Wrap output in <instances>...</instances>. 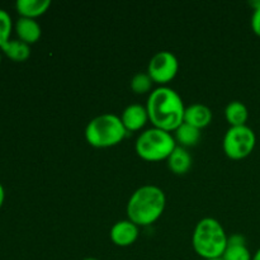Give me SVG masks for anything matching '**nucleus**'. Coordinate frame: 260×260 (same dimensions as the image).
Returning <instances> with one entry per match:
<instances>
[{"label": "nucleus", "mask_w": 260, "mask_h": 260, "mask_svg": "<svg viewBox=\"0 0 260 260\" xmlns=\"http://www.w3.org/2000/svg\"><path fill=\"white\" fill-rule=\"evenodd\" d=\"M152 126L167 132H174L184 122L185 107L174 89L159 86L149 94L146 103Z\"/></svg>", "instance_id": "obj_1"}, {"label": "nucleus", "mask_w": 260, "mask_h": 260, "mask_svg": "<svg viewBox=\"0 0 260 260\" xmlns=\"http://www.w3.org/2000/svg\"><path fill=\"white\" fill-rule=\"evenodd\" d=\"M167 206V197L156 185H142L135 190L127 202V218L139 228H147L162 216Z\"/></svg>", "instance_id": "obj_2"}, {"label": "nucleus", "mask_w": 260, "mask_h": 260, "mask_svg": "<svg viewBox=\"0 0 260 260\" xmlns=\"http://www.w3.org/2000/svg\"><path fill=\"white\" fill-rule=\"evenodd\" d=\"M223 226L216 218L205 217L196 225L192 235V246L203 260L221 258L228 245Z\"/></svg>", "instance_id": "obj_3"}, {"label": "nucleus", "mask_w": 260, "mask_h": 260, "mask_svg": "<svg viewBox=\"0 0 260 260\" xmlns=\"http://www.w3.org/2000/svg\"><path fill=\"white\" fill-rule=\"evenodd\" d=\"M127 134L121 117L111 113L96 116L85 127L86 142L95 149L116 146L126 139Z\"/></svg>", "instance_id": "obj_4"}, {"label": "nucleus", "mask_w": 260, "mask_h": 260, "mask_svg": "<svg viewBox=\"0 0 260 260\" xmlns=\"http://www.w3.org/2000/svg\"><path fill=\"white\" fill-rule=\"evenodd\" d=\"M177 147L174 136L170 132L152 127L141 132L135 144V151L137 156L145 161L157 162L168 160Z\"/></svg>", "instance_id": "obj_5"}, {"label": "nucleus", "mask_w": 260, "mask_h": 260, "mask_svg": "<svg viewBox=\"0 0 260 260\" xmlns=\"http://www.w3.org/2000/svg\"><path fill=\"white\" fill-rule=\"evenodd\" d=\"M256 145L255 132L249 126L230 127L222 140V149L231 160H243L254 151Z\"/></svg>", "instance_id": "obj_6"}, {"label": "nucleus", "mask_w": 260, "mask_h": 260, "mask_svg": "<svg viewBox=\"0 0 260 260\" xmlns=\"http://www.w3.org/2000/svg\"><path fill=\"white\" fill-rule=\"evenodd\" d=\"M179 62L175 55L169 51H160L155 53L147 65V74L155 84L167 86L177 76Z\"/></svg>", "instance_id": "obj_7"}, {"label": "nucleus", "mask_w": 260, "mask_h": 260, "mask_svg": "<svg viewBox=\"0 0 260 260\" xmlns=\"http://www.w3.org/2000/svg\"><path fill=\"white\" fill-rule=\"evenodd\" d=\"M139 235L140 228L128 218L116 222L109 231V238H111L112 243L121 248H127L136 243Z\"/></svg>", "instance_id": "obj_8"}, {"label": "nucleus", "mask_w": 260, "mask_h": 260, "mask_svg": "<svg viewBox=\"0 0 260 260\" xmlns=\"http://www.w3.org/2000/svg\"><path fill=\"white\" fill-rule=\"evenodd\" d=\"M121 121L127 132H136L146 126L149 119L146 106L141 104H129L122 112Z\"/></svg>", "instance_id": "obj_9"}, {"label": "nucleus", "mask_w": 260, "mask_h": 260, "mask_svg": "<svg viewBox=\"0 0 260 260\" xmlns=\"http://www.w3.org/2000/svg\"><path fill=\"white\" fill-rule=\"evenodd\" d=\"M221 258L223 260H251L253 255L246 246V239L241 234H234L228 238V245Z\"/></svg>", "instance_id": "obj_10"}, {"label": "nucleus", "mask_w": 260, "mask_h": 260, "mask_svg": "<svg viewBox=\"0 0 260 260\" xmlns=\"http://www.w3.org/2000/svg\"><path fill=\"white\" fill-rule=\"evenodd\" d=\"M14 29L18 36V40L23 41V42L29 46L40 41L41 35H42L40 23L36 19H30V18H18V20L15 22Z\"/></svg>", "instance_id": "obj_11"}, {"label": "nucleus", "mask_w": 260, "mask_h": 260, "mask_svg": "<svg viewBox=\"0 0 260 260\" xmlns=\"http://www.w3.org/2000/svg\"><path fill=\"white\" fill-rule=\"evenodd\" d=\"M184 122L196 128L203 129L212 122V111L207 106L200 103L185 107Z\"/></svg>", "instance_id": "obj_12"}, {"label": "nucleus", "mask_w": 260, "mask_h": 260, "mask_svg": "<svg viewBox=\"0 0 260 260\" xmlns=\"http://www.w3.org/2000/svg\"><path fill=\"white\" fill-rule=\"evenodd\" d=\"M168 168L175 175H184L192 168V156L185 147L178 146L168 157Z\"/></svg>", "instance_id": "obj_13"}, {"label": "nucleus", "mask_w": 260, "mask_h": 260, "mask_svg": "<svg viewBox=\"0 0 260 260\" xmlns=\"http://www.w3.org/2000/svg\"><path fill=\"white\" fill-rule=\"evenodd\" d=\"M50 7V0H18L15 3V9L20 17L30 18V19H36L43 15Z\"/></svg>", "instance_id": "obj_14"}, {"label": "nucleus", "mask_w": 260, "mask_h": 260, "mask_svg": "<svg viewBox=\"0 0 260 260\" xmlns=\"http://www.w3.org/2000/svg\"><path fill=\"white\" fill-rule=\"evenodd\" d=\"M225 118L230 127L246 126L249 118V111L245 104L240 101H233L226 106Z\"/></svg>", "instance_id": "obj_15"}, {"label": "nucleus", "mask_w": 260, "mask_h": 260, "mask_svg": "<svg viewBox=\"0 0 260 260\" xmlns=\"http://www.w3.org/2000/svg\"><path fill=\"white\" fill-rule=\"evenodd\" d=\"M3 53L10 60L15 61V62H23V61L28 60L30 56V46L27 45L25 42L20 40H12L10 38L2 48H0Z\"/></svg>", "instance_id": "obj_16"}, {"label": "nucleus", "mask_w": 260, "mask_h": 260, "mask_svg": "<svg viewBox=\"0 0 260 260\" xmlns=\"http://www.w3.org/2000/svg\"><path fill=\"white\" fill-rule=\"evenodd\" d=\"M174 140L179 144V146L185 147V149L196 146L201 140V129L183 122L174 131Z\"/></svg>", "instance_id": "obj_17"}, {"label": "nucleus", "mask_w": 260, "mask_h": 260, "mask_svg": "<svg viewBox=\"0 0 260 260\" xmlns=\"http://www.w3.org/2000/svg\"><path fill=\"white\" fill-rule=\"evenodd\" d=\"M152 84L154 81L147 73H137L131 80V90L135 94H146L151 93Z\"/></svg>", "instance_id": "obj_18"}, {"label": "nucleus", "mask_w": 260, "mask_h": 260, "mask_svg": "<svg viewBox=\"0 0 260 260\" xmlns=\"http://www.w3.org/2000/svg\"><path fill=\"white\" fill-rule=\"evenodd\" d=\"M13 30V20L9 13L0 9V48L10 40Z\"/></svg>", "instance_id": "obj_19"}, {"label": "nucleus", "mask_w": 260, "mask_h": 260, "mask_svg": "<svg viewBox=\"0 0 260 260\" xmlns=\"http://www.w3.org/2000/svg\"><path fill=\"white\" fill-rule=\"evenodd\" d=\"M251 29L258 37H260V2L254 5V12L251 15Z\"/></svg>", "instance_id": "obj_20"}, {"label": "nucleus", "mask_w": 260, "mask_h": 260, "mask_svg": "<svg viewBox=\"0 0 260 260\" xmlns=\"http://www.w3.org/2000/svg\"><path fill=\"white\" fill-rule=\"evenodd\" d=\"M4 200H5V190H4V187L2 185V183H0V208H2L3 203H4Z\"/></svg>", "instance_id": "obj_21"}, {"label": "nucleus", "mask_w": 260, "mask_h": 260, "mask_svg": "<svg viewBox=\"0 0 260 260\" xmlns=\"http://www.w3.org/2000/svg\"><path fill=\"white\" fill-rule=\"evenodd\" d=\"M251 260H260V248L256 250V253L254 254L253 258H251Z\"/></svg>", "instance_id": "obj_22"}, {"label": "nucleus", "mask_w": 260, "mask_h": 260, "mask_svg": "<svg viewBox=\"0 0 260 260\" xmlns=\"http://www.w3.org/2000/svg\"><path fill=\"white\" fill-rule=\"evenodd\" d=\"M84 260H99V259H96V258H85Z\"/></svg>", "instance_id": "obj_23"}, {"label": "nucleus", "mask_w": 260, "mask_h": 260, "mask_svg": "<svg viewBox=\"0 0 260 260\" xmlns=\"http://www.w3.org/2000/svg\"><path fill=\"white\" fill-rule=\"evenodd\" d=\"M206 260H223L222 258H215V259H206Z\"/></svg>", "instance_id": "obj_24"}, {"label": "nucleus", "mask_w": 260, "mask_h": 260, "mask_svg": "<svg viewBox=\"0 0 260 260\" xmlns=\"http://www.w3.org/2000/svg\"><path fill=\"white\" fill-rule=\"evenodd\" d=\"M0 63H2V51H0Z\"/></svg>", "instance_id": "obj_25"}]
</instances>
